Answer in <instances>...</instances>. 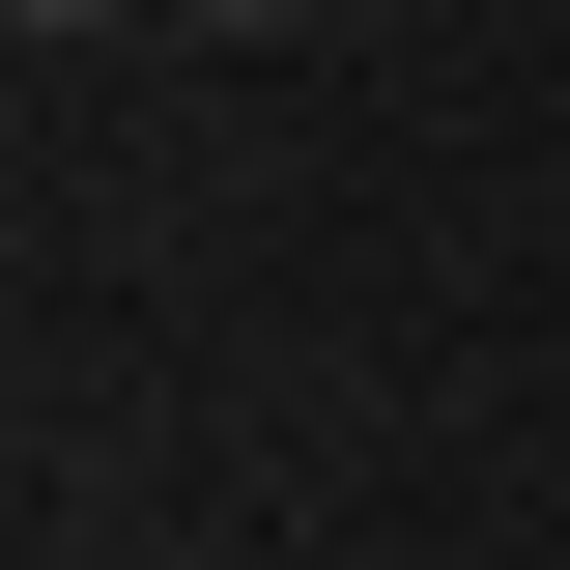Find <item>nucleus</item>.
I'll list each match as a JSON object with an SVG mask.
<instances>
[{"label":"nucleus","mask_w":570,"mask_h":570,"mask_svg":"<svg viewBox=\"0 0 570 570\" xmlns=\"http://www.w3.org/2000/svg\"><path fill=\"white\" fill-rule=\"evenodd\" d=\"M200 29H314V0H200Z\"/></svg>","instance_id":"1"},{"label":"nucleus","mask_w":570,"mask_h":570,"mask_svg":"<svg viewBox=\"0 0 570 570\" xmlns=\"http://www.w3.org/2000/svg\"><path fill=\"white\" fill-rule=\"evenodd\" d=\"M29 29H115V0H29Z\"/></svg>","instance_id":"2"}]
</instances>
